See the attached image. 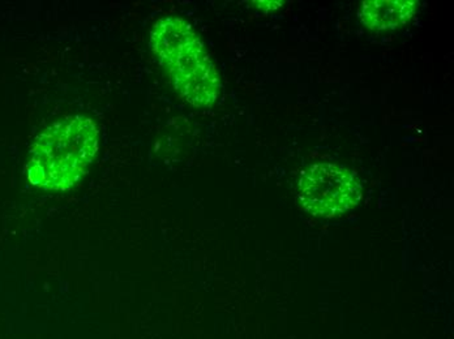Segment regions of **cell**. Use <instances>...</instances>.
<instances>
[{
    "mask_svg": "<svg viewBox=\"0 0 454 339\" xmlns=\"http://www.w3.org/2000/svg\"><path fill=\"white\" fill-rule=\"evenodd\" d=\"M98 150V129L90 118L71 117L46 128L30 151L27 175L46 191L74 189Z\"/></svg>",
    "mask_w": 454,
    "mask_h": 339,
    "instance_id": "1",
    "label": "cell"
},
{
    "mask_svg": "<svg viewBox=\"0 0 454 339\" xmlns=\"http://www.w3.org/2000/svg\"><path fill=\"white\" fill-rule=\"evenodd\" d=\"M152 51L166 68L176 92L196 107L212 106L220 96L215 65L195 30L181 18H163L151 32Z\"/></svg>",
    "mask_w": 454,
    "mask_h": 339,
    "instance_id": "2",
    "label": "cell"
},
{
    "mask_svg": "<svg viewBox=\"0 0 454 339\" xmlns=\"http://www.w3.org/2000/svg\"><path fill=\"white\" fill-rule=\"evenodd\" d=\"M362 184L353 171L333 164L307 167L298 181V201L312 216L333 219L358 205Z\"/></svg>",
    "mask_w": 454,
    "mask_h": 339,
    "instance_id": "3",
    "label": "cell"
},
{
    "mask_svg": "<svg viewBox=\"0 0 454 339\" xmlns=\"http://www.w3.org/2000/svg\"><path fill=\"white\" fill-rule=\"evenodd\" d=\"M418 10L417 0H367L362 3L359 18L368 29L386 32L409 23Z\"/></svg>",
    "mask_w": 454,
    "mask_h": 339,
    "instance_id": "4",
    "label": "cell"
},
{
    "mask_svg": "<svg viewBox=\"0 0 454 339\" xmlns=\"http://www.w3.org/2000/svg\"><path fill=\"white\" fill-rule=\"evenodd\" d=\"M254 7L260 8L262 11H272L277 8L282 7L284 3L282 2H254Z\"/></svg>",
    "mask_w": 454,
    "mask_h": 339,
    "instance_id": "5",
    "label": "cell"
}]
</instances>
